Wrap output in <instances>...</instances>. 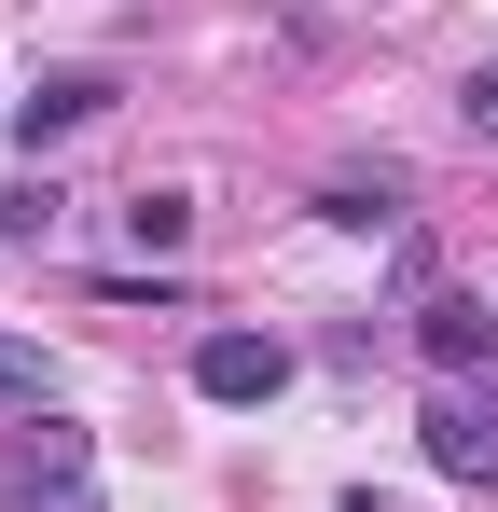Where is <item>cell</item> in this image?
I'll return each mask as SVG.
<instances>
[{
    "instance_id": "cell-1",
    "label": "cell",
    "mask_w": 498,
    "mask_h": 512,
    "mask_svg": "<svg viewBox=\"0 0 498 512\" xmlns=\"http://www.w3.org/2000/svg\"><path fill=\"white\" fill-rule=\"evenodd\" d=\"M415 443H429V471H443V485L498 499V374H457V388H429Z\"/></svg>"
},
{
    "instance_id": "cell-6",
    "label": "cell",
    "mask_w": 498,
    "mask_h": 512,
    "mask_svg": "<svg viewBox=\"0 0 498 512\" xmlns=\"http://www.w3.org/2000/svg\"><path fill=\"white\" fill-rule=\"evenodd\" d=\"M319 222H332V236H415V180H402V167L332 180V194H319Z\"/></svg>"
},
{
    "instance_id": "cell-11",
    "label": "cell",
    "mask_w": 498,
    "mask_h": 512,
    "mask_svg": "<svg viewBox=\"0 0 498 512\" xmlns=\"http://www.w3.org/2000/svg\"><path fill=\"white\" fill-rule=\"evenodd\" d=\"M346 512H402V499H374V485H360V499H346Z\"/></svg>"
},
{
    "instance_id": "cell-4",
    "label": "cell",
    "mask_w": 498,
    "mask_h": 512,
    "mask_svg": "<svg viewBox=\"0 0 498 512\" xmlns=\"http://www.w3.org/2000/svg\"><path fill=\"white\" fill-rule=\"evenodd\" d=\"M415 360H429V388L498 374V305L485 291H429V305H415Z\"/></svg>"
},
{
    "instance_id": "cell-8",
    "label": "cell",
    "mask_w": 498,
    "mask_h": 512,
    "mask_svg": "<svg viewBox=\"0 0 498 512\" xmlns=\"http://www.w3.org/2000/svg\"><path fill=\"white\" fill-rule=\"evenodd\" d=\"M125 236H139V263H166L194 236V194H153V180H139V194H125Z\"/></svg>"
},
{
    "instance_id": "cell-10",
    "label": "cell",
    "mask_w": 498,
    "mask_h": 512,
    "mask_svg": "<svg viewBox=\"0 0 498 512\" xmlns=\"http://www.w3.org/2000/svg\"><path fill=\"white\" fill-rule=\"evenodd\" d=\"M457 125H471V139H498V70H471V84H457Z\"/></svg>"
},
{
    "instance_id": "cell-12",
    "label": "cell",
    "mask_w": 498,
    "mask_h": 512,
    "mask_svg": "<svg viewBox=\"0 0 498 512\" xmlns=\"http://www.w3.org/2000/svg\"><path fill=\"white\" fill-rule=\"evenodd\" d=\"M0 250H14V236H0Z\"/></svg>"
},
{
    "instance_id": "cell-7",
    "label": "cell",
    "mask_w": 498,
    "mask_h": 512,
    "mask_svg": "<svg viewBox=\"0 0 498 512\" xmlns=\"http://www.w3.org/2000/svg\"><path fill=\"white\" fill-rule=\"evenodd\" d=\"M0 416H56V360L28 333H0Z\"/></svg>"
},
{
    "instance_id": "cell-5",
    "label": "cell",
    "mask_w": 498,
    "mask_h": 512,
    "mask_svg": "<svg viewBox=\"0 0 498 512\" xmlns=\"http://www.w3.org/2000/svg\"><path fill=\"white\" fill-rule=\"evenodd\" d=\"M97 111H125V84H111V70H42V84L14 97V153H56V139H83Z\"/></svg>"
},
{
    "instance_id": "cell-3",
    "label": "cell",
    "mask_w": 498,
    "mask_h": 512,
    "mask_svg": "<svg viewBox=\"0 0 498 512\" xmlns=\"http://www.w3.org/2000/svg\"><path fill=\"white\" fill-rule=\"evenodd\" d=\"M277 388H291V346H277V333H236V319H222V333H194V402L263 416Z\"/></svg>"
},
{
    "instance_id": "cell-9",
    "label": "cell",
    "mask_w": 498,
    "mask_h": 512,
    "mask_svg": "<svg viewBox=\"0 0 498 512\" xmlns=\"http://www.w3.org/2000/svg\"><path fill=\"white\" fill-rule=\"evenodd\" d=\"M0 236H56V180H14L0 194Z\"/></svg>"
},
{
    "instance_id": "cell-2",
    "label": "cell",
    "mask_w": 498,
    "mask_h": 512,
    "mask_svg": "<svg viewBox=\"0 0 498 512\" xmlns=\"http://www.w3.org/2000/svg\"><path fill=\"white\" fill-rule=\"evenodd\" d=\"M14 499L28 512H97V429L83 416H28L14 429Z\"/></svg>"
}]
</instances>
